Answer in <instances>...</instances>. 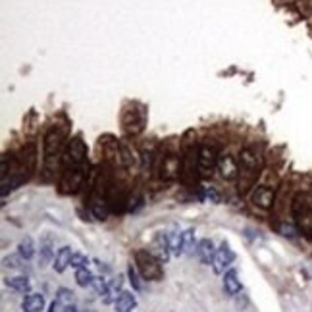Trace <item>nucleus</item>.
I'll list each match as a JSON object with an SVG mask.
<instances>
[{
  "instance_id": "nucleus-1",
  "label": "nucleus",
  "mask_w": 312,
  "mask_h": 312,
  "mask_svg": "<svg viewBox=\"0 0 312 312\" xmlns=\"http://www.w3.org/2000/svg\"><path fill=\"white\" fill-rule=\"evenodd\" d=\"M64 152V131L60 128H50L43 141V174L47 181L52 179L62 168Z\"/></svg>"
},
{
  "instance_id": "nucleus-2",
  "label": "nucleus",
  "mask_w": 312,
  "mask_h": 312,
  "mask_svg": "<svg viewBox=\"0 0 312 312\" xmlns=\"http://www.w3.org/2000/svg\"><path fill=\"white\" fill-rule=\"evenodd\" d=\"M262 168V156L256 151V147H245L239 154V191L245 193L253 187L256 176Z\"/></svg>"
},
{
  "instance_id": "nucleus-3",
  "label": "nucleus",
  "mask_w": 312,
  "mask_h": 312,
  "mask_svg": "<svg viewBox=\"0 0 312 312\" xmlns=\"http://www.w3.org/2000/svg\"><path fill=\"white\" fill-rule=\"evenodd\" d=\"M291 212H293V222L299 227V232L312 237V197L306 193H299L293 199L291 204Z\"/></svg>"
},
{
  "instance_id": "nucleus-4",
  "label": "nucleus",
  "mask_w": 312,
  "mask_h": 312,
  "mask_svg": "<svg viewBox=\"0 0 312 312\" xmlns=\"http://www.w3.org/2000/svg\"><path fill=\"white\" fill-rule=\"evenodd\" d=\"M62 170H87V144L79 135L68 141Z\"/></svg>"
},
{
  "instance_id": "nucleus-5",
  "label": "nucleus",
  "mask_w": 312,
  "mask_h": 312,
  "mask_svg": "<svg viewBox=\"0 0 312 312\" xmlns=\"http://www.w3.org/2000/svg\"><path fill=\"white\" fill-rule=\"evenodd\" d=\"M135 266L141 274V278H144L147 281H160L164 278L162 262L147 248L135 251Z\"/></svg>"
},
{
  "instance_id": "nucleus-6",
  "label": "nucleus",
  "mask_w": 312,
  "mask_h": 312,
  "mask_svg": "<svg viewBox=\"0 0 312 312\" xmlns=\"http://www.w3.org/2000/svg\"><path fill=\"white\" fill-rule=\"evenodd\" d=\"M220 160V152L214 144H200L199 147V172L202 177L214 174Z\"/></svg>"
},
{
  "instance_id": "nucleus-7",
  "label": "nucleus",
  "mask_w": 312,
  "mask_h": 312,
  "mask_svg": "<svg viewBox=\"0 0 312 312\" xmlns=\"http://www.w3.org/2000/svg\"><path fill=\"white\" fill-rule=\"evenodd\" d=\"M144 121H147V114H144L143 106L133 104V110L123 112V129L129 135H139L144 129Z\"/></svg>"
},
{
  "instance_id": "nucleus-8",
  "label": "nucleus",
  "mask_w": 312,
  "mask_h": 312,
  "mask_svg": "<svg viewBox=\"0 0 312 312\" xmlns=\"http://www.w3.org/2000/svg\"><path fill=\"white\" fill-rule=\"evenodd\" d=\"M106 199H108V204H110V210L116 212V214H121L126 208H128L129 197L126 195L123 187L116 181H110L108 185V191H106Z\"/></svg>"
},
{
  "instance_id": "nucleus-9",
  "label": "nucleus",
  "mask_w": 312,
  "mask_h": 312,
  "mask_svg": "<svg viewBox=\"0 0 312 312\" xmlns=\"http://www.w3.org/2000/svg\"><path fill=\"white\" fill-rule=\"evenodd\" d=\"M160 177L162 179H176L181 176V156H177L176 152H168L160 158Z\"/></svg>"
},
{
  "instance_id": "nucleus-10",
  "label": "nucleus",
  "mask_w": 312,
  "mask_h": 312,
  "mask_svg": "<svg viewBox=\"0 0 312 312\" xmlns=\"http://www.w3.org/2000/svg\"><path fill=\"white\" fill-rule=\"evenodd\" d=\"M235 260V253L232 251L230 243H222L220 248H216V255L212 260V270L216 274H225V270L232 266V262Z\"/></svg>"
},
{
  "instance_id": "nucleus-11",
  "label": "nucleus",
  "mask_w": 312,
  "mask_h": 312,
  "mask_svg": "<svg viewBox=\"0 0 312 312\" xmlns=\"http://www.w3.org/2000/svg\"><path fill=\"white\" fill-rule=\"evenodd\" d=\"M218 172H220V176L224 177L225 181L237 179L239 177V160L235 156H232V154H220Z\"/></svg>"
},
{
  "instance_id": "nucleus-12",
  "label": "nucleus",
  "mask_w": 312,
  "mask_h": 312,
  "mask_svg": "<svg viewBox=\"0 0 312 312\" xmlns=\"http://www.w3.org/2000/svg\"><path fill=\"white\" fill-rule=\"evenodd\" d=\"M251 200H253V204H256L258 208H268L274 206V200H276V191L270 189V187H266V185H258L253 189L251 193Z\"/></svg>"
},
{
  "instance_id": "nucleus-13",
  "label": "nucleus",
  "mask_w": 312,
  "mask_h": 312,
  "mask_svg": "<svg viewBox=\"0 0 312 312\" xmlns=\"http://www.w3.org/2000/svg\"><path fill=\"white\" fill-rule=\"evenodd\" d=\"M152 255L156 256L160 262H166L172 255V248H170V235L168 233H158L156 239L152 243V248H149Z\"/></svg>"
},
{
  "instance_id": "nucleus-14",
  "label": "nucleus",
  "mask_w": 312,
  "mask_h": 312,
  "mask_svg": "<svg viewBox=\"0 0 312 312\" xmlns=\"http://www.w3.org/2000/svg\"><path fill=\"white\" fill-rule=\"evenodd\" d=\"M22 308L25 312H43L45 310V295L40 293H29L22 301Z\"/></svg>"
},
{
  "instance_id": "nucleus-15",
  "label": "nucleus",
  "mask_w": 312,
  "mask_h": 312,
  "mask_svg": "<svg viewBox=\"0 0 312 312\" xmlns=\"http://www.w3.org/2000/svg\"><path fill=\"white\" fill-rule=\"evenodd\" d=\"M197 255H199V258L204 262V264H212L214 255H216L214 243H212L210 239H200L199 245H197Z\"/></svg>"
},
{
  "instance_id": "nucleus-16",
  "label": "nucleus",
  "mask_w": 312,
  "mask_h": 312,
  "mask_svg": "<svg viewBox=\"0 0 312 312\" xmlns=\"http://www.w3.org/2000/svg\"><path fill=\"white\" fill-rule=\"evenodd\" d=\"M72 256H73L72 247H62L56 253V256H54V264H52V268H54L58 274H62L68 266L72 264Z\"/></svg>"
},
{
  "instance_id": "nucleus-17",
  "label": "nucleus",
  "mask_w": 312,
  "mask_h": 312,
  "mask_svg": "<svg viewBox=\"0 0 312 312\" xmlns=\"http://www.w3.org/2000/svg\"><path fill=\"white\" fill-rule=\"evenodd\" d=\"M224 289L230 297L237 295L241 291V281L235 270H227V272L224 274Z\"/></svg>"
},
{
  "instance_id": "nucleus-18",
  "label": "nucleus",
  "mask_w": 312,
  "mask_h": 312,
  "mask_svg": "<svg viewBox=\"0 0 312 312\" xmlns=\"http://www.w3.org/2000/svg\"><path fill=\"white\" fill-rule=\"evenodd\" d=\"M114 304H116V312H131L137 306V299L133 293L121 291V295L118 297V301Z\"/></svg>"
},
{
  "instance_id": "nucleus-19",
  "label": "nucleus",
  "mask_w": 312,
  "mask_h": 312,
  "mask_svg": "<svg viewBox=\"0 0 312 312\" xmlns=\"http://www.w3.org/2000/svg\"><path fill=\"white\" fill-rule=\"evenodd\" d=\"M56 256L54 248H52V239L50 237H45L40 241V251H39V264L40 266H47L52 258Z\"/></svg>"
},
{
  "instance_id": "nucleus-20",
  "label": "nucleus",
  "mask_w": 312,
  "mask_h": 312,
  "mask_svg": "<svg viewBox=\"0 0 312 312\" xmlns=\"http://www.w3.org/2000/svg\"><path fill=\"white\" fill-rule=\"evenodd\" d=\"M121 295V281L120 278L118 280L110 281V285H108V289L104 291L102 295V303L104 304H110V303H116L118 301V297Z\"/></svg>"
},
{
  "instance_id": "nucleus-21",
  "label": "nucleus",
  "mask_w": 312,
  "mask_h": 312,
  "mask_svg": "<svg viewBox=\"0 0 312 312\" xmlns=\"http://www.w3.org/2000/svg\"><path fill=\"white\" fill-rule=\"evenodd\" d=\"M181 251H183V255H191L197 251V243H195V230L189 227V230H185L181 233Z\"/></svg>"
},
{
  "instance_id": "nucleus-22",
  "label": "nucleus",
  "mask_w": 312,
  "mask_h": 312,
  "mask_svg": "<svg viewBox=\"0 0 312 312\" xmlns=\"http://www.w3.org/2000/svg\"><path fill=\"white\" fill-rule=\"evenodd\" d=\"M6 285L12 287L14 291H19V293H29V289H31V281H29L27 276H16V278L6 280Z\"/></svg>"
},
{
  "instance_id": "nucleus-23",
  "label": "nucleus",
  "mask_w": 312,
  "mask_h": 312,
  "mask_svg": "<svg viewBox=\"0 0 312 312\" xmlns=\"http://www.w3.org/2000/svg\"><path fill=\"white\" fill-rule=\"evenodd\" d=\"M17 253L24 256L25 260H31L33 255H35V245H33L31 237H24V239L19 241V245H17Z\"/></svg>"
},
{
  "instance_id": "nucleus-24",
  "label": "nucleus",
  "mask_w": 312,
  "mask_h": 312,
  "mask_svg": "<svg viewBox=\"0 0 312 312\" xmlns=\"http://www.w3.org/2000/svg\"><path fill=\"white\" fill-rule=\"evenodd\" d=\"M75 281H77V285H81V287H91L93 281H95V276H93V272L87 270V268H81V270L75 272Z\"/></svg>"
},
{
  "instance_id": "nucleus-25",
  "label": "nucleus",
  "mask_w": 312,
  "mask_h": 312,
  "mask_svg": "<svg viewBox=\"0 0 312 312\" xmlns=\"http://www.w3.org/2000/svg\"><path fill=\"white\" fill-rule=\"evenodd\" d=\"M199 197L200 200H206V202H220V193L214 187H199Z\"/></svg>"
},
{
  "instance_id": "nucleus-26",
  "label": "nucleus",
  "mask_w": 312,
  "mask_h": 312,
  "mask_svg": "<svg viewBox=\"0 0 312 312\" xmlns=\"http://www.w3.org/2000/svg\"><path fill=\"white\" fill-rule=\"evenodd\" d=\"M128 278H129V283L133 285L135 291H141V289H143V283L139 280V270H137V266H133V264L128 266Z\"/></svg>"
},
{
  "instance_id": "nucleus-27",
  "label": "nucleus",
  "mask_w": 312,
  "mask_h": 312,
  "mask_svg": "<svg viewBox=\"0 0 312 312\" xmlns=\"http://www.w3.org/2000/svg\"><path fill=\"white\" fill-rule=\"evenodd\" d=\"M170 235V248H172V255H183L181 251V233H168Z\"/></svg>"
},
{
  "instance_id": "nucleus-28",
  "label": "nucleus",
  "mask_w": 312,
  "mask_h": 312,
  "mask_svg": "<svg viewBox=\"0 0 312 312\" xmlns=\"http://www.w3.org/2000/svg\"><path fill=\"white\" fill-rule=\"evenodd\" d=\"M56 301L60 304H64V306H70V304H73V291H70V289H58L56 293Z\"/></svg>"
},
{
  "instance_id": "nucleus-29",
  "label": "nucleus",
  "mask_w": 312,
  "mask_h": 312,
  "mask_svg": "<svg viewBox=\"0 0 312 312\" xmlns=\"http://www.w3.org/2000/svg\"><path fill=\"white\" fill-rule=\"evenodd\" d=\"M24 256L19 255V253H17V255H10V256H6V258H4V266H8V268H14V270H19V268H22V264H24Z\"/></svg>"
},
{
  "instance_id": "nucleus-30",
  "label": "nucleus",
  "mask_w": 312,
  "mask_h": 312,
  "mask_svg": "<svg viewBox=\"0 0 312 312\" xmlns=\"http://www.w3.org/2000/svg\"><path fill=\"white\" fill-rule=\"evenodd\" d=\"M89 264V258L85 255H81V253H73L72 256V268H75V270H81V268H87Z\"/></svg>"
},
{
  "instance_id": "nucleus-31",
  "label": "nucleus",
  "mask_w": 312,
  "mask_h": 312,
  "mask_svg": "<svg viewBox=\"0 0 312 312\" xmlns=\"http://www.w3.org/2000/svg\"><path fill=\"white\" fill-rule=\"evenodd\" d=\"M108 285H110V281L106 280V278H95V281H93V285L91 287L96 291V295H104V291L108 289Z\"/></svg>"
},
{
  "instance_id": "nucleus-32",
  "label": "nucleus",
  "mask_w": 312,
  "mask_h": 312,
  "mask_svg": "<svg viewBox=\"0 0 312 312\" xmlns=\"http://www.w3.org/2000/svg\"><path fill=\"white\" fill-rule=\"evenodd\" d=\"M278 230H280V233L281 235H285V237H295L297 233H301L295 224H281Z\"/></svg>"
},
{
  "instance_id": "nucleus-33",
  "label": "nucleus",
  "mask_w": 312,
  "mask_h": 312,
  "mask_svg": "<svg viewBox=\"0 0 312 312\" xmlns=\"http://www.w3.org/2000/svg\"><path fill=\"white\" fill-rule=\"evenodd\" d=\"M64 304H60L56 301V299H54V301H52V303H50V306H48V310L47 312H64Z\"/></svg>"
},
{
  "instance_id": "nucleus-34",
  "label": "nucleus",
  "mask_w": 312,
  "mask_h": 312,
  "mask_svg": "<svg viewBox=\"0 0 312 312\" xmlns=\"http://www.w3.org/2000/svg\"><path fill=\"white\" fill-rule=\"evenodd\" d=\"M64 312H77V308H75V304H70V306H66Z\"/></svg>"
}]
</instances>
